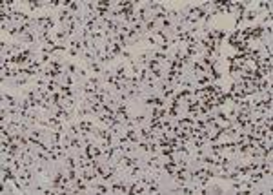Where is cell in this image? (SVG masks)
Returning a JSON list of instances; mask_svg holds the SVG:
<instances>
[{"label": "cell", "mask_w": 273, "mask_h": 195, "mask_svg": "<svg viewBox=\"0 0 273 195\" xmlns=\"http://www.w3.org/2000/svg\"><path fill=\"white\" fill-rule=\"evenodd\" d=\"M113 193H126L128 192V188H126V182L124 181H115L113 184H111V188H109Z\"/></svg>", "instance_id": "1"}, {"label": "cell", "mask_w": 273, "mask_h": 195, "mask_svg": "<svg viewBox=\"0 0 273 195\" xmlns=\"http://www.w3.org/2000/svg\"><path fill=\"white\" fill-rule=\"evenodd\" d=\"M144 120H146V115H144V113H140V115H137V117L133 119V122H135V124H142Z\"/></svg>", "instance_id": "4"}, {"label": "cell", "mask_w": 273, "mask_h": 195, "mask_svg": "<svg viewBox=\"0 0 273 195\" xmlns=\"http://www.w3.org/2000/svg\"><path fill=\"white\" fill-rule=\"evenodd\" d=\"M155 28H157V22L153 20V18H151V20H148V22H146V26H144V29H146V31H153Z\"/></svg>", "instance_id": "3"}, {"label": "cell", "mask_w": 273, "mask_h": 195, "mask_svg": "<svg viewBox=\"0 0 273 195\" xmlns=\"http://www.w3.org/2000/svg\"><path fill=\"white\" fill-rule=\"evenodd\" d=\"M244 17H246V20H248V22H253L257 17H259V11H257V9H250V11H246V15H244Z\"/></svg>", "instance_id": "2"}]
</instances>
